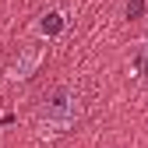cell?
Here are the masks:
<instances>
[{
  "label": "cell",
  "instance_id": "3957f363",
  "mask_svg": "<svg viewBox=\"0 0 148 148\" xmlns=\"http://www.w3.org/2000/svg\"><path fill=\"white\" fill-rule=\"evenodd\" d=\"M39 32H42V35H49V39H53V35H60V32H64V14H60V11H49V14H42Z\"/></svg>",
  "mask_w": 148,
  "mask_h": 148
},
{
  "label": "cell",
  "instance_id": "5b68a950",
  "mask_svg": "<svg viewBox=\"0 0 148 148\" xmlns=\"http://www.w3.org/2000/svg\"><path fill=\"white\" fill-rule=\"evenodd\" d=\"M134 71L141 74V78H148V53H138L134 57Z\"/></svg>",
  "mask_w": 148,
  "mask_h": 148
},
{
  "label": "cell",
  "instance_id": "7a4b0ae2",
  "mask_svg": "<svg viewBox=\"0 0 148 148\" xmlns=\"http://www.w3.org/2000/svg\"><path fill=\"white\" fill-rule=\"evenodd\" d=\"M39 64H42V49H39V46H28L21 57L11 64V74H7V78H11V81H28Z\"/></svg>",
  "mask_w": 148,
  "mask_h": 148
},
{
  "label": "cell",
  "instance_id": "6da1fadb",
  "mask_svg": "<svg viewBox=\"0 0 148 148\" xmlns=\"http://www.w3.org/2000/svg\"><path fill=\"white\" fill-rule=\"evenodd\" d=\"M74 120H78V95H74L71 88H57L42 102L35 127H39V138H57V134H67L71 131Z\"/></svg>",
  "mask_w": 148,
  "mask_h": 148
},
{
  "label": "cell",
  "instance_id": "8992f818",
  "mask_svg": "<svg viewBox=\"0 0 148 148\" xmlns=\"http://www.w3.org/2000/svg\"><path fill=\"white\" fill-rule=\"evenodd\" d=\"M145 42H148V32H145Z\"/></svg>",
  "mask_w": 148,
  "mask_h": 148
},
{
  "label": "cell",
  "instance_id": "277c9868",
  "mask_svg": "<svg viewBox=\"0 0 148 148\" xmlns=\"http://www.w3.org/2000/svg\"><path fill=\"white\" fill-rule=\"evenodd\" d=\"M145 14V0H127V18H141Z\"/></svg>",
  "mask_w": 148,
  "mask_h": 148
}]
</instances>
